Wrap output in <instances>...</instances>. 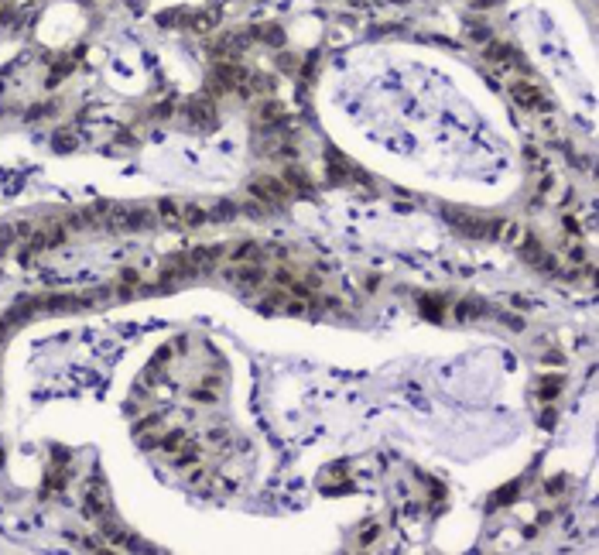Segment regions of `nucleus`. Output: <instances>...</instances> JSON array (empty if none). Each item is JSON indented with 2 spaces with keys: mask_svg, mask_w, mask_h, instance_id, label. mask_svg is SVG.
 Here are the masks:
<instances>
[{
  "mask_svg": "<svg viewBox=\"0 0 599 555\" xmlns=\"http://www.w3.org/2000/svg\"><path fill=\"white\" fill-rule=\"evenodd\" d=\"M254 196H257V199H267V203H285L288 185L274 182V179H261V182H254Z\"/></svg>",
  "mask_w": 599,
  "mask_h": 555,
  "instance_id": "1",
  "label": "nucleus"
},
{
  "mask_svg": "<svg viewBox=\"0 0 599 555\" xmlns=\"http://www.w3.org/2000/svg\"><path fill=\"white\" fill-rule=\"evenodd\" d=\"M514 100L521 106H527V110H538V106L545 103V96H541V89L534 82H517L514 86Z\"/></svg>",
  "mask_w": 599,
  "mask_h": 555,
  "instance_id": "2",
  "label": "nucleus"
},
{
  "mask_svg": "<svg viewBox=\"0 0 599 555\" xmlns=\"http://www.w3.org/2000/svg\"><path fill=\"white\" fill-rule=\"evenodd\" d=\"M463 230H466L469 237H496L500 234V223L496 219H469V223H463Z\"/></svg>",
  "mask_w": 599,
  "mask_h": 555,
  "instance_id": "3",
  "label": "nucleus"
},
{
  "mask_svg": "<svg viewBox=\"0 0 599 555\" xmlns=\"http://www.w3.org/2000/svg\"><path fill=\"white\" fill-rule=\"evenodd\" d=\"M558 388H562V381H558V377L541 381V397H555V395H558Z\"/></svg>",
  "mask_w": 599,
  "mask_h": 555,
  "instance_id": "4",
  "label": "nucleus"
}]
</instances>
